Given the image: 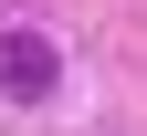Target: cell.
<instances>
[{
    "instance_id": "obj_1",
    "label": "cell",
    "mask_w": 147,
    "mask_h": 136,
    "mask_svg": "<svg viewBox=\"0 0 147 136\" xmlns=\"http://www.w3.org/2000/svg\"><path fill=\"white\" fill-rule=\"evenodd\" d=\"M53 84H63V52H53L42 31H0V94H11V105H42Z\"/></svg>"
}]
</instances>
